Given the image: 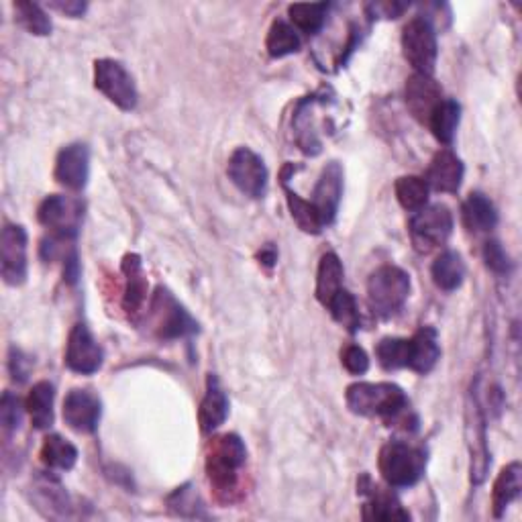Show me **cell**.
<instances>
[{"mask_svg":"<svg viewBox=\"0 0 522 522\" xmlns=\"http://www.w3.org/2000/svg\"><path fill=\"white\" fill-rule=\"evenodd\" d=\"M56 180L74 192L86 188L90 178V149L86 143L66 145L56 160Z\"/></svg>","mask_w":522,"mask_h":522,"instance_id":"obj_17","label":"cell"},{"mask_svg":"<svg viewBox=\"0 0 522 522\" xmlns=\"http://www.w3.org/2000/svg\"><path fill=\"white\" fill-rule=\"evenodd\" d=\"M227 174L231 182L249 198H264L268 192V168L264 160L259 158L249 147H239L231 153Z\"/></svg>","mask_w":522,"mask_h":522,"instance_id":"obj_11","label":"cell"},{"mask_svg":"<svg viewBox=\"0 0 522 522\" xmlns=\"http://www.w3.org/2000/svg\"><path fill=\"white\" fill-rule=\"evenodd\" d=\"M410 239L419 253H429L447 243L453 233V215L445 204L425 206L408 225Z\"/></svg>","mask_w":522,"mask_h":522,"instance_id":"obj_8","label":"cell"},{"mask_svg":"<svg viewBox=\"0 0 522 522\" xmlns=\"http://www.w3.org/2000/svg\"><path fill=\"white\" fill-rule=\"evenodd\" d=\"M39 223L60 239H76L84 221V202L74 196L51 194L37 208Z\"/></svg>","mask_w":522,"mask_h":522,"instance_id":"obj_7","label":"cell"},{"mask_svg":"<svg viewBox=\"0 0 522 522\" xmlns=\"http://www.w3.org/2000/svg\"><path fill=\"white\" fill-rule=\"evenodd\" d=\"M66 365L80 376H92L102 368L104 351L94 339L88 325L78 323L72 327L66 343Z\"/></svg>","mask_w":522,"mask_h":522,"instance_id":"obj_13","label":"cell"},{"mask_svg":"<svg viewBox=\"0 0 522 522\" xmlns=\"http://www.w3.org/2000/svg\"><path fill=\"white\" fill-rule=\"evenodd\" d=\"M49 9H54V11H60V13H64L66 17H72V19H78V17H82L84 13H86V9H88V5L86 3H80V0H68V3H49Z\"/></svg>","mask_w":522,"mask_h":522,"instance_id":"obj_43","label":"cell"},{"mask_svg":"<svg viewBox=\"0 0 522 522\" xmlns=\"http://www.w3.org/2000/svg\"><path fill=\"white\" fill-rule=\"evenodd\" d=\"M410 276L398 266H382L368 280V304L374 317L388 321L404 308L410 296Z\"/></svg>","mask_w":522,"mask_h":522,"instance_id":"obj_4","label":"cell"},{"mask_svg":"<svg viewBox=\"0 0 522 522\" xmlns=\"http://www.w3.org/2000/svg\"><path fill=\"white\" fill-rule=\"evenodd\" d=\"M123 274L127 278L125 284V294H123V310L127 312V317L137 321L143 312L145 300H147V278L143 274L141 257L137 253H127L123 259Z\"/></svg>","mask_w":522,"mask_h":522,"instance_id":"obj_23","label":"cell"},{"mask_svg":"<svg viewBox=\"0 0 522 522\" xmlns=\"http://www.w3.org/2000/svg\"><path fill=\"white\" fill-rule=\"evenodd\" d=\"M329 9H331L329 3H298L288 7V17L296 31L315 35L325 27Z\"/></svg>","mask_w":522,"mask_h":522,"instance_id":"obj_32","label":"cell"},{"mask_svg":"<svg viewBox=\"0 0 522 522\" xmlns=\"http://www.w3.org/2000/svg\"><path fill=\"white\" fill-rule=\"evenodd\" d=\"M402 54L416 74L433 76L439 56L437 33L427 17H414L402 29Z\"/></svg>","mask_w":522,"mask_h":522,"instance_id":"obj_6","label":"cell"},{"mask_svg":"<svg viewBox=\"0 0 522 522\" xmlns=\"http://www.w3.org/2000/svg\"><path fill=\"white\" fill-rule=\"evenodd\" d=\"M325 308L331 312V317L349 333H357L361 329L359 306L349 290H345V288L339 290L337 296Z\"/></svg>","mask_w":522,"mask_h":522,"instance_id":"obj_35","label":"cell"},{"mask_svg":"<svg viewBox=\"0 0 522 522\" xmlns=\"http://www.w3.org/2000/svg\"><path fill=\"white\" fill-rule=\"evenodd\" d=\"M341 198H343V168L341 164L331 162L323 168L310 198L325 227H329L337 219Z\"/></svg>","mask_w":522,"mask_h":522,"instance_id":"obj_15","label":"cell"},{"mask_svg":"<svg viewBox=\"0 0 522 522\" xmlns=\"http://www.w3.org/2000/svg\"><path fill=\"white\" fill-rule=\"evenodd\" d=\"M33 502L47 518L70 516V498L62 482L51 474H39L33 480Z\"/></svg>","mask_w":522,"mask_h":522,"instance_id":"obj_19","label":"cell"},{"mask_svg":"<svg viewBox=\"0 0 522 522\" xmlns=\"http://www.w3.org/2000/svg\"><path fill=\"white\" fill-rule=\"evenodd\" d=\"M343 264L337 253L329 251L321 257L317 270V298L323 306H327L339 290H343Z\"/></svg>","mask_w":522,"mask_h":522,"instance_id":"obj_27","label":"cell"},{"mask_svg":"<svg viewBox=\"0 0 522 522\" xmlns=\"http://www.w3.org/2000/svg\"><path fill=\"white\" fill-rule=\"evenodd\" d=\"M259 259H261V264L272 268L278 261V253H276V249L272 245H268V247H264V249L259 251Z\"/></svg>","mask_w":522,"mask_h":522,"instance_id":"obj_44","label":"cell"},{"mask_svg":"<svg viewBox=\"0 0 522 522\" xmlns=\"http://www.w3.org/2000/svg\"><path fill=\"white\" fill-rule=\"evenodd\" d=\"M441 359L439 337L433 327H423L408 339V363L406 368L416 374H429Z\"/></svg>","mask_w":522,"mask_h":522,"instance_id":"obj_21","label":"cell"},{"mask_svg":"<svg viewBox=\"0 0 522 522\" xmlns=\"http://www.w3.org/2000/svg\"><path fill=\"white\" fill-rule=\"evenodd\" d=\"M406 107L412 117L421 123H429L437 104L443 100V90L433 76L427 74H412L406 80Z\"/></svg>","mask_w":522,"mask_h":522,"instance_id":"obj_18","label":"cell"},{"mask_svg":"<svg viewBox=\"0 0 522 522\" xmlns=\"http://www.w3.org/2000/svg\"><path fill=\"white\" fill-rule=\"evenodd\" d=\"M94 86L125 113H131L137 107L139 94L135 80L117 60L104 58L94 62Z\"/></svg>","mask_w":522,"mask_h":522,"instance_id":"obj_9","label":"cell"},{"mask_svg":"<svg viewBox=\"0 0 522 522\" xmlns=\"http://www.w3.org/2000/svg\"><path fill=\"white\" fill-rule=\"evenodd\" d=\"M168 506L180 516H196V518L204 516V512H200L202 510L200 496L190 484L178 488L172 496H168Z\"/></svg>","mask_w":522,"mask_h":522,"instance_id":"obj_38","label":"cell"},{"mask_svg":"<svg viewBox=\"0 0 522 522\" xmlns=\"http://www.w3.org/2000/svg\"><path fill=\"white\" fill-rule=\"evenodd\" d=\"M461 219L467 231L488 233L498 225V213L492 200L480 192H472L461 206Z\"/></svg>","mask_w":522,"mask_h":522,"instance_id":"obj_24","label":"cell"},{"mask_svg":"<svg viewBox=\"0 0 522 522\" xmlns=\"http://www.w3.org/2000/svg\"><path fill=\"white\" fill-rule=\"evenodd\" d=\"M15 9V19L17 23L27 29L31 35H37V37H45L51 33V29H54V25H51V19L47 17V13L35 5V3H25V0H19V3L13 5Z\"/></svg>","mask_w":522,"mask_h":522,"instance_id":"obj_36","label":"cell"},{"mask_svg":"<svg viewBox=\"0 0 522 522\" xmlns=\"http://www.w3.org/2000/svg\"><path fill=\"white\" fill-rule=\"evenodd\" d=\"M206 476L217 500L233 504L243 498L247 447L241 437L229 433L215 437L206 447Z\"/></svg>","mask_w":522,"mask_h":522,"instance_id":"obj_2","label":"cell"},{"mask_svg":"<svg viewBox=\"0 0 522 522\" xmlns=\"http://www.w3.org/2000/svg\"><path fill=\"white\" fill-rule=\"evenodd\" d=\"M39 457L47 469H54V472H70L78 461V449L60 435H49L41 445Z\"/></svg>","mask_w":522,"mask_h":522,"instance_id":"obj_29","label":"cell"},{"mask_svg":"<svg viewBox=\"0 0 522 522\" xmlns=\"http://www.w3.org/2000/svg\"><path fill=\"white\" fill-rule=\"evenodd\" d=\"M300 35L298 31L292 27V23L284 21V19H276L268 31V39H266V49L268 54L274 60H282L286 56L296 54L300 51Z\"/></svg>","mask_w":522,"mask_h":522,"instance_id":"obj_34","label":"cell"},{"mask_svg":"<svg viewBox=\"0 0 522 522\" xmlns=\"http://www.w3.org/2000/svg\"><path fill=\"white\" fill-rule=\"evenodd\" d=\"M394 192L404 211L419 213L429 202L431 188H429L427 180L421 176H402L396 180Z\"/></svg>","mask_w":522,"mask_h":522,"instance_id":"obj_33","label":"cell"},{"mask_svg":"<svg viewBox=\"0 0 522 522\" xmlns=\"http://www.w3.org/2000/svg\"><path fill=\"white\" fill-rule=\"evenodd\" d=\"M27 231L21 225H5L0 233V274L9 286H23L27 280Z\"/></svg>","mask_w":522,"mask_h":522,"instance_id":"obj_12","label":"cell"},{"mask_svg":"<svg viewBox=\"0 0 522 522\" xmlns=\"http://www.w3.org/2000/svg\"><path fill=\"white\" fill-rule=\"evenodd\" d=\"M149 321L155 335L166 341L184 339L198 333V323L194 317L164 286L155 288V294L149 302Z\"/></svg>","mask_w":522,"mask_h":522,"instance_id":"obj_5","label":"cell"},{"mask_svg":"<svg viewBox=\"0 0 522 522\" xmlns=\"http://www.w3.org/2000/svg\"><path fill=\"white\" fill-rule=\"evenodd\" d=\"M431 276L437 288L455 292L465 280V261L457 251H443L431 268Z\"/></svg>","mask_w":522,"mask_h":522,"instance_id":"obj_28","label":"cell"},{"mask_svg":"<svg viewBox=\"0 0 522 522\" xmlns=\"http://www.w3.org/2000/svg\"><path fill=\"white\" fill-rule=\"evenodd\" d=\"M465 176V166L451 149H441L435 153V158L427 170V184L429 188L445 194H455L461 188Z\"/></svg>","mask_w":522,"mask_h":522,"instance_id":"obj_20","label":"cell"},{"mask_svg":"<svg viewBox=\"0 0 522 522\" xmlns=\"http://www.w3.org/2000/svg\"><path fill=\"white\" fill-rule=\"evenodd\" d=\"M520 490H522V467L518 461H512L498 474L492 488V508L496 518H500L506 512V508L520 496Z\"/></svg>","mask_w":522,"mask_h":522,"instance_id":"obj_25","label":"cell"},{"mask_svg":"<svg viewBox=\"0 0 522 522\" xmlns=\"http://www.w3.org/2000/svg\"><path fill=\"white\" fill-rule=\"evenodd\" d=\"M484 261L490 272L496 276H508L512 272V261L506 249L498 241H488L484 245Z\"/></svg>","mask_w":522,"mask_h":522,"instance_id":"obj_40","label":"cell"},{"mask_svg":"<svg viewBox=\"0 0 522 522\" xmlns=\"http://www.w3.org/2000/svg\"><path fill=\"white\" fill-rule=\"evenodd\" d=\"M380 474L390 488H412L419 484L427 469V451L394 439L380 449Z\"/></svg>","mask_w":522,"mask_h":522,"instance_id":"obj_3","label":"cell"},{"mask_svg":"<svg viewBox=\"0 0 522 522\" xmlns=\"http://www.w3.org/2000/svg\"><path fill=\"white\" fill-rule=\"evenodd\" d=\"M376 357L380 365L388 372L402 370L408 363V339L400 337H386L376 347Z\"/></svg>","mask_w":522,"mask_h":522,"instance_id":"obj_37","label":"cell"},{"mask_svg":"<svg viewBox=\"0 0 522 522\" xmlns=\"http://www.w3.org/2000/svg\"><path fill=\"white\" fill-rule=\"evenodd\" d=\"M54 400H56V388L49 382H37L29 396H27V412L31 416V423L35 429L45 431L54 425Z\"/></svg>","mask_w":522,"mask_h":522,"instance_id":"obj_26","label":"cell"},{"mask_svg":"<svg viewBox=\"0 0 522 522\" xmlns=\"http://www.w3.org/2000/svg\"><path fill=\"white\" fill-rule=\"evenodd\" d=\"M229 416V398L215 374L206 380V394L198 408V423L202 433H215Z\"/></svg>","mask_w":522,"mask_h":522,"instance_id":"obj_22","label":"cell"},{"mask_svg":"<svg viewBox=\"0 0 522 522\" xmlns=\"http://www.w3.org/2000/svg\"><path fill=\"white\" fill-rule=\"evenodd\" d=\"M62 414H64L66 425L72 431L88 435L98 429L100 416H102V402L94 392L74 388L68 392V396L64 400Z\"/></svg>","mask_w":522,"mask_h":522,"instance_id":"obj_16","label":"cell"},{"mask_svg":"<svg viewBox=\"0 0 522 522\" xmlns=\"http://www.w3.org/2000/svg\"><path fill=\"white\" fill-rule=\"evenodd\" d=\"M341 363L351 376H363L370 370V357L359 345H347L341 351Z\"/></svg>","mask_w":522,"mask_h":522,"instance_id":"obj_41","label":"cell"},{"mask_svg":"<svg viewBox=\"0 0 522 522\" xmlns=\"http://www.w3.org/2000/svg\"><path fill=\"white\" fill-rule=\"evenodd\" d=\"M11 374H13V380L17 382H25L29 378V372H31V359L27 355H23L21 349H15L11 351Z\"/></svg>","mask_w":522,"mask_h":522,"instance_id":"obj_42","label":"cell"},{"mask_svg":"<svg viewBox=\"0 0 522 522\" xmlns=\"http://www.w3.org/2000/svg\"><path fill=\"white\" fill-rule=\"evenodd\" d=\"M465 439L472 465H469V474H472V484H482L488 476L490 467V451H488V435H486V419L478 400L476 390L469 392L467 408H465Z\"/></svg>","mask_w":522,"mask_h":522,"instance_id":"obj_10","label":"cell"},{"mask_svg":"<svg viewBox=\"0 0 522 522\" xmlns=\"http://www.w3.org/2000/svg\"><path fill=\"white\" fill-rule=\"evenodd\" d=\"M282 186H284V192H286V202H288V208H290V215L294 219V223L308 235H321L323 229H327L319 217V213L315 211V206H312L310 200H304L300 198L290 186L286 180H282Z\"/></svg>","mask_w":522,"mask_h":522,"instance_id":"obj_31","label":"cell"},{"mask_svg":"<svg viewBox=\"0 0 522 522\" xmlns=\"http://www.w3.org/2000/svg\"><path fill=\"white\" fill-rule=\"evenodd\" d=\"M357 492L368 498V502L363 504L365 520H410V512L404 510L398 496L392 490L376 486L370 476H361V480L357 482Z\"/></svg>","mask_w":522,"mask_h":522,"instance_id":"obj_14","label":"cell"},{"mask_svg":"<svg viewBox=\"0 0 522 522\" xmlns=\"http://www.w3.org/2000/svg\"><path fill=\"white\" fill-rule=\"evenodd\" d=\"M461 123V107L459 102L453 98H443L437 109L433 111L431 119H429V127L433 131V135L437 137V141H441L443 145H451L457 133V127Z\"/></svg>","mask_w":522,"mask_h":522,"instance_id":"obj_30","label":"cell"},{"mask_svg":"<svg viewBox=\"0 0 522 522\" xmlns=\"http://www.w3.org/2000/svg\"><path fill=\"white\" fill-rule=\"evenodd\" d=\"M347 408L365 419H382L404 431L419 429L404 390L390 382H357L345 392Z\"/></svg>","mask_w":522,"mask_h":522,"instance_id":"obj_1","label":"cell"},{"mask_svg":"<svg viewBox=\"0 0 522 522\" xmlns=\"http://www.w3.org/2000/svg\"><path fill=\"white\" fill-rule=\"evenodd\" d=\"M27 406H23L21 398L13 392H5L3 400H0V425L5 431H17L23 423V414Z\"/></svg>","mask_w":522,"mask_h":522,"instance_id":"obj_39","label":"cell"}]
</instances>
